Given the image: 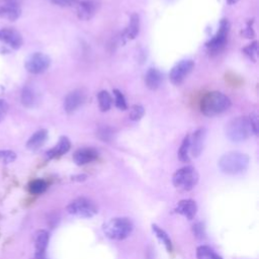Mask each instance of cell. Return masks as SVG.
I'll return each mask as SVG.
<instances>
[{
    "mask_svg": "<svg viewBox=\"0 0 259 259\" xmlns=\"http://www.w3.org/2000/svg\"><path fill=\"white\" fill-rule=\"evenodd\" d=\"M231 105V99L226 94L220 91H211L202 97L199 108L203 115L212 117L227 111Z\"/></svg>",
    "mask_w": 259,
    "mask_h": 259,
    "instance_id": "1",
    "label": "cell"
},
{
    "mask_svg": "<svg viewBox=\"0 0 259 259\" xmlns=\"http://www.w3.org/2000/svg\"><path fill=\"white\" fill-rule=\"evenodd\" d=\"M249 156L241 152H229L223 155L219 161L222 172L228 175H237L245 172L249 166Z\"/></svg>",
    "mask_w": 259,
    "mask_h": 259,
    "instance_id": "2",
    "label": "cell"
},
{
    "mask_svg": "<svg viewBox=\"0 0 259 259\" xmlns=\"http://www.w3.org/2000/svg\"><path fill=\"white\" fill-rule=\"evenodd\" d=\"M134 230V224L128 218H112L107 221L103 227L102 231L104 235L115 241H120L127 238Z\"/></svg>",
    "mask_w": 259,
    "mask_h": 259,
    "instance_id": "3",
    "label": "cell"
},
{
    "mask_svg": "<svg viewBox=\"0 0 259 259\" xmlns=\"http://www.w3.org/2000/svg\"><path fill=\"white\" fill-rule=\"evenodd\" d=\"M226 136L234 143H241L246 141L252 133V128L248 117L238 116L231 119L225 127Z\"/></svg>",
    "mask_w": 259,
    "mask_h": 259,
    "instance_id": "4",
    "label": "cell"
},
{
    "mask_svg": "<svg viewBox=\"0 0 259 259\" xmlns=\"http://www.w3.org/2000/svg\"><path fill=\"white\" fill-rule=\"evenodd\" d=\"M198 173L192 166H185L178 169L172 177L173 185L180 190L189 191L198 182Z\"/></svg>",
    "mask_w": 259,
    "mask_h": 259,
    "instance_id": "5",
    "label": "cell"
},
{
    "mask_svg": "<svg viewBox=\"0 0 259 259\" xmlns=\"http://www.w3.org/2000/svg\"><path fill=\"white\" fill-rule=\"evenodd\" d=\"M229 31L230 22L228 19L223 18L220 22V26L215 34L205 42V48L209 55H217L225 49L228 41Z\"/></svg>",
    "mask_w": 259,
    "mask_h": 259,
    "instance_id": "6",
    "label": "cell"
},
{
    "mask_svg": "<svg viewBox=\"0 0 259 259\" xmlns=\"http://www.w3.org/2000/svg\"><path fill=\"white\" fill-rule=\"evenodd\" d=\"M67 211L78 218L89 219L98 212V208L91 199L82 196L72 200L67 206Z\"/></svg>",
    "mask_w": 259,
    "mask_h": 259,
    "instance_id": "7",
    "label": "cell"
},
{
    "mask_svg": "<svg viewBox=\"0 0 259 259\" xmlns=\"http://www.w3.org/2000/svg\"><path fill=\"white\" fill-rule=\"evenodd\" d=\"M51 66V59L42 53H34L25 61V69L31 74H41Z\"/></svg>",
    "mask_w": 259,
    "mask_h": 259,
    "instance_id": "8",
    "label": "cell"
},
{
    "mask_svg": "<svg viewBox=\"0 0 259 259\" xmlns=\"http://www.w3.org/2000/svg\"><path fill=\"white\" fill-rule=\"evenodd\" d=\"M194 68V62L190 59L181 60L170 71L169 79L172 84L180 85L185 78L192 72Z\"/></svg>",
    "mask_w": 259,
    "mask_h": 259,
    "instance_id": "9",
    "label": "cell"
},
{
    "mask_svg": "<svg viewBox=\"0 0 259 259\" xmlns=\"http://www.w3.org/2000/svg\"><path fill=\"white\" fill-rule=\"evenodd\" d=\"M85 101V93L80 89H75L68 93L64 100V109L68 114L75 112Z\"/></svg>",
    "mask_w": 259,
    "mask_h": 259,
    "instance_id": "10",
    "label": "cell"
},
{
    "mask_svg": "<svg viewBox=\"0 0 259 259\" xmlns=\"http://www.w3.org/2000/svg\"><path fill=\"white\" fill-rule=\"evenodd\" d=\"M98 158V152L94 148H80L73 154V161L79 166H83L95 161Z\"/></svg>",
    "mask_w": 259,
    "mask_h": 259,
    "instance_id": "11",
    "label": "cell"
},
{
    "mask_svg": "<svg viewBox=\"0 0 259 259\" xmlns=\"http://www.w3.org/2000/svg\"><path fill=\"white\" fill-rule=\"evenodd\" d=\"M204 139H205V128L203 127L197 128L192 135H190L189 154L192 157L196 158L201 154L203 149Z\"/></svg>",
    "mask_w": 259,
    "mask_h": 259,
    "instance_id": "12",
    "label": "cell"
},
{
    "mask_svg": "<svg viewBox=\"0 0 259 259\" xmlns=\"http://www.w3.org/2000/svg\"><path fill=\"white\" fill-rule=\"evenodd\" d=\"M0 40L15 50L19 49L23 42L21 34L13 28L0 29Z\"/></svg>",
    "mask_w": 259,
    "mask_h": 259,
    "instance_id": "13",
    "label": "cell"
},
{
    "mask_svg": "<svg viewBox=\"0 0 259 259\" xmlns=\"http://www.w3.org/2000/svg\"><path fill=\"white\" fill-rule=\"evenodd\" d=\"M39 102V94L31 85H25L21 91V103L27 108L35 107Z\"/></svg>",
    "mask_w": 259,
    "mask_h": 259,
    "instance_id": "14",
    "label": "cell"
},
{
    "mask_svg": "<svg viewBox=\"0 0 259 259\" xmlns=\"http://www.w3.org/2000/svg\"><path fill=\"white\" fill-rule=\"evenodd\" d=\"M174 210L186 219L192 220L197 212V205L192 199H182L177 203Z\"/></svg>",
    "mask_w": 259,
    "mask_h": 259,
    "instance_id": "15",
    "label": "cell"
},
{
    "mask_svg": "<svg viewBox=\"0 0 259 259\" xmlns=\"http://www.w3.org/2000/svg\"><path fill=\"white\" fill-rule=\"evenodd\" d=\"M50 236L45 230H39L35 234L34 246H35V256L37 259H44L45 253L49 244Z\"/></svg>",
    "mask_w": 259,
    "mask_h": 259,
    "instance_id": "16",
    "label": "cell"
},
{
    "mask_svg": "<svg viewBox=\"0 0 259 259\" xmlns=\"http://www.w3.org/2000/svg\"><path fill=\"white\" fill-rule=\"evenodd\" d=\"M71 149V142L70 140L63 136L59 139L57 145L55 147H53L52 149H50L46 155L49 159H54V158H58V157H61L62 155L66 154L69 150Z\"/></svg>",
    "mask_w": 259,
    "mask_h": 259,
    "instance_id": "17",
    "label": "cell"
},
{
    "mask_svg": "<svg viewBox=\"0 0 259 259\" xmlns=\"http://www.w3.org/2000/svg\"><path fill=\"white\" fill-rule=\"evenodd\" d=\"M96 10V5L92 1H80L77 2L76 5V11H77V16L81 20H89L92 18Z\"/></svg>",
    "mask_w": 259,
    "mask_h": 259,
    "instance_id": "18",
    "label": "cell"
},
{
    "mask_svg": "<svg viewBox=\"0 0 259 259\" xmlns=\"http://www.w3.org/2000/svg\"><path fill=\"white\" fill-rule=\"evenodd\" d=\"M163 81L162 73L156 68H150L145 75V84L151 90H157Z\"/></svg>",
    "mask_w": 259,
    "mask_h": 259,
    "instance_id": "19",
    "label": "cell"
},
{
    "mask_svg": "<svg viewBox=\"0 0 259 259\" xmlns=\"http://www.w3.org/2000/svg\"><path fill=\"white\" fill-rule=\"evenodd\" d=\"M48 139V131L47 130H38L35 132L27 141L26 143V148L29 149L30 151H36L42 145L46 143Z\"/></svg>",
    "mask_w": 259,
    "mask_h": 259,
    "instance_id": "20",
    "label": "cell"
},
{
    "mask_svg": "<svg viewBox=\"0 0 259 259\" xmlns=\"http://www.w3.org/2000/svg\"><path fill=\"white\" fill-rule=\"evenodd\" d=\"M140 31V16L137 13H133L130 17L127 26L123 31V37L125 39H134Z\"/></svg>",
    "mask_w": 259,
    "mask_h": 259,
    "instance_id": "21",
    "label": "cell"
},
{
    "mask_svg": "<svg viewBox=\"0 0 259 259\" xmlns=\"http://www.w3.org/2000/svg\"><path fill=\"white\" fill-rule=\"evenodd\" d=\"M152 230H153L154 234L156 235V237L160 240V242H162L164 244L166 250L168 252H172L173 246H172V241H171L169 235L163 229H161L159 226H157L155 224L152 225Z\"/></svg>",
    "mask_w": 259,
    "mask_h": 259,
    "instance_id": "22",
    "label": "cell"
},
{
    "mask_svg": "<svg viewBox=\"0 0 259 259\" xmlns=\"http://www.w3.org/2000/svg\"><path fill=\"white\" fill-rule=\"evenodd\" d=\"M197 259H223L212 248L206 245H201L196 248Z\"/></svg>",
    "mask_w": 259,
    "mask_h": 259,
    "instance_id": "23",
    "label": "cell"
},
{
    "mask_svg": "<svg viewBox=\"0 0 259 259\" xmlns=\"http://www.w3.org/2000/svg\"><path fill=\"white\" fill-rule=\"evenodd\" d=\"M189 149H190V135H186L178 149V159L181 162L183 163L189 162L190 160Z\"/></svg>",
    "mask_w": 259,
    "mask_h": 259,
    "instance_id": "24",
    "label": "cell"
},
{
    "mask_svg": "<svg viewBox=\"0 0 259 259\" xmlns=\"http://www.w3.org/2000/svg\"><path fill=\"white\" fill-rule=\"evenodd\" d=\"M97 99H98L99 109L102 112H106V111H108L110 109L113 100H112L111 95L106 90H101L97 94Z\"/></svg>",
    "mask_w": 259,
    "mask_h": 259,
    "instance_id": "25",
    "label": "cell"
},
{
    "mask_svg": "<svg viewBox=\"0 0 259 259\" xmlns=\"http://www.w3.org/2000/svg\"><path fill=\"white\" fill-rule=\"evenodd\" d=\"M48 187V184L45 180L42 179H34L32 180L29 185H28V190L31 194L37 195V194H41L46 191Z\"/></svg>",
    "mask_w": 259,
    "mask_h": 259,
    "instance_id": "26",
    "label": "cell"
},
{
    "mask_svg": "<svg viewBox=\"0 0 259 259\" xmlns=\"http://www.w3.org/2000/svg\"><path fill=\"white\" fill-rule=\"evenodd\" d=\"M242 52L249 60H251L252 62L255 63L258 58V42L253 41V42L249 44L242 50Z\"/></svg>",
    "mask_w": 259,
    "mask_h": 259,
    "instance_id": "27",
    "label": "cell"
},
{
    "mask_svg": "<svg viewBox=\"0 0 259 259\" xmlns=\"http://www.w3.org/2000/svg\"><path fill=\"white\" fill-rule=\"evenodd\" d=\"M144 114H145V108L140 104H134L130 108L128 117L134 121H138L144 116Z\"/></svg>",
    "mask_w": 259,
    "mask_h": 259,
    "instance_id": "28",
    "label": "cell"
},
{
    "mask_svg": "<svg viewBox=\"0 0 259 259\" xmlns=\"http://www.w3.org/2000/svg\"><path fill=\"white\" fill-rule=\"evenodd\" d=\"M112 93H113V96H114L115 106L120 110L127 109V104H126V100H125L124 95L118 89H113Z\"/></svg>",
    "mask_w": 259,
    "mask_h": 259,
    "instance_id": "29",
    "label": "cell"
},
{
    "mask_svg": "<svg viewBox=\"0 0 259 259\" xmlns=\"http://www.w3.org/2000/svg\"><path fill=\"white\" fill-rule=\"evenodd\" d=\"M113 128L110 127V126H107V125H104V126H101L98 128L97 131V137L103 141V142H110L112 137H113Z\"/></svg>",
    "mask_w": 259,
    "mask_h": 259,
    "instance_id": "30",
    "label": "cell"
},
{
    "mask_svg": "<svg viewBox=\"0 0 259 259\" xmlns=\"http://www.w3.org/2000/svg\"><path fill=\"white\" fill-rule=\"evenodd\" d=\"M16 154L9 150H1L0 151V160L4 163H11L15 160Z\"/></svg>",
    "mask_w": 259,
    "mask_h": 259,
    "instance_id": "31",
    "label": "cell"
},
{
    "mask_svg": "<svg viewBox=\"0 0 259 259\" xmlns=\"http://www.w3.org/2000/svg\"><path fill=\"white\" fill-rule=\"evenodd\" d=\"M251 128H252V133L254 135H258V115L255 112H252L249 116H248Z\"/></svg>",
    "mask_w": 259,
    "mask_h": 259,
    "instance_id": "32",
    "label": "cell"
},
{
    "mask_svg": "<svg viewBox=\"0 0 259 259\" xmlns=\"http://www.w3.org/2000/svg\"><path fill=\"white\" fill-rule=\"evenodd\" d=\"M253 22H254V20L252 19L247 23L246 27L242 30V35L243 36H245L247 38H253L255 36V32H254V29H253V26H252Z\"/></svg>",
    "mask_w": 259,
    "mask_h": 259,
    "instance_id": "33",
    "label": "cell"
},
{
    "mask_svg": "<svg viewBox=\"0 0 259 259\" xmlns=\"http://www.w3.org/2000/svg\"><path fill=\"white\" fill-rule=\"evenodd\" d=\"M7 111H8V104L6 103L5 100L0 99V121L4 119V117L7 114Z\"/></svg>",
    "mask_w": 259,
    "mask_h": 259,
    "instance_id": "34",
    "label": "cell"
},
{
    "mask_svg": "<svg viewBox=\"0 0 259 259\" xmlns=\"http://www.w3.org/2000/svg\"><path fill=\"white\" fill-rule=\"evenodd\" d=\"M55 4L61 6H73L77 3V0H52Z\"/></svg>",
    "mask_w": 259,
    "mask_h": 259,
    "instance_id": "35",
    "label": "cell"
},
{
    "mask_svg": "<svg viewBox=\"0 0 259 259\" xmlns=\"http://www.w3.org/2000/svg\"><path fill=\"white\" fill-rule=\"evenodd\" d=\"M240 0H227V3L229 4V5H234V4H236L237 2H239Z\"/></svg>",
    "mask_w": 259,
    "mask_h": 259,
    "instance_id": "36",
    "label": "cell"
}]
</instances>
